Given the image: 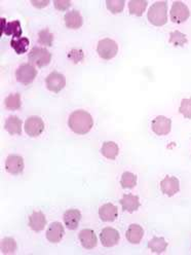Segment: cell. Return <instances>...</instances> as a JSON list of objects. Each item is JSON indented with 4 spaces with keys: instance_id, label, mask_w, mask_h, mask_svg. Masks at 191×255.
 Listing matches in <instances>:
<instances>
[{
    "instance_id": "1",
    "label": "cell",
    "mask_w": 191,
    "mask_h": 255,
    "mask_svg": "<svg viewBox=\"0 0 191 255\" xmlns=\"http://www.w3.org/2000/svg\"><path fill=\"white\" fill-rule=\"evenodd\" d=\"M68 126L70 129L78 135L87 134L94 126L92 115L87 111L79 109L72 112L69 116Z\"/></svg>"
},
{
    "instance_id": "2",
    "label": "cell",
    "mask_w": 191,
    "mask_h": 255,
    "mask_svg": "<svg viewBox=\"0 0 191 255\" xmlns=\"http://www.w3.org/2000/svg\"><path fill=\"white\" fill-rule=\"evenodd\" d=\"M148 20L154 26H163L168 21V2L156 1L148 10Z\"/></svg>"
},
{
    "instance_id": "3",
    "label": "cell",
    "mask_w": 191,
    "mask_h": 255,
    "mask_svg": "<svg viewBox=\"0 0 191 255\" xmlns=\"http://www.w3.org/2000/svg\"><path fill=\"white\" fill-rule=\"evenodd\" d=\"M36 75H37V70L31 63H23L16 70V78L20 84L24 86H28L33 83Z\"/></svg>"
},
{
    "instance_id": "4",
    "label": "cell",
    "mask_w": 191,
    "mask_h": 255,
    "mask_svg": "<svg viewBox=\"0 0 191 255\" xmlns=\"http://www.w3.org/2000/svg\"><path fill=\"white\" fill-rule=\"evenodd\" d=\"M28 59L32 65L41 68L49 65L52 61V54L47 49L34 47L28 55Z\"/></svg>"
},
{
    "instance_id": "5",
    "label": "cell",
    "mask_w": 191,
    "mask_h": 255,
    "mask_svg": "<svg viewBox=\"0 0 191 255\" xmlns=\"http://www.w3.org/2000/svg\"><path fill=\"white\" fill-rule=\"evenodd\" d=\"M97 52L103 60H111L118 53V45L111 38H104L98 42Z\"/></svg>"
},
{
    "instance_id": "6",
    "label": "cell",
    "mask_w": 191,
    "mask_h": 255,
    "mask_svg": "<svg viewBox=\"0 0 191 255\" xmlns=\"http://www.w3.org/2000/svg\"><path fill=\"white\" fill-rule=\"evenodd\" d=\"M170 14H171L172 21L178 24L184 23L185 21H187L190 16L188 6L181 1H175L173 3Z\"/></svg>"
},
{
    "instance_id": "7",
    "label": "cell",
    "mask_w": 191,
    "mask_h": 255,
    "mask_svg": "<svg viewBox=\"0 0 191 255\" xmlns=\"http://www.w3.org/2000/svg\"><path fill=\"white\" fill-rule=\"evenodd\" d=\"M48 89L52 93H59L66 86V78L58 71H52L45 79Z\"/></svg>"
},
{
    "instance_id": "8",
    "label": "cell",
    "mask_w": 191,
    "mask_h": 255,
    "mask_svg": "<svg viewBox=\"0 0 191 255\" xmlns=\"http://www.w3.org/2000/svg\"><path fill=\"white\" fill-rule=\"evenodd\" d=\"M44 130V123L38 116H31L25 122V131L31 137H37Z\"/></svg>"
},
{
    "instance_id": "9",
    "label": "cell",
    "mask_w": 191,
    "mask_h": 255,
    "mask_svg": "<svg viewBox=\"0 0 191 255\" xmlns=\"http://www.w3.org/2000/svg\"><path fill=\"white\" fill-rule=\"evenodd\" d=\"M100 239H101V243L104 247L110 248L115 246L118 242H120L121 236L114 227H104L103 231L100 234Z\"/></svg>"
},
{
    "instance_id": "10",
    "label": "cell",
    "mask_w": 191,
    "mask_h": 255,
    "mask_svg": "<svg viewBox=\"0 0 191 255\" xmlns=\"http://www.w3.org/2000/svg\"><path fill=\"white\" fill-rule=\"evenodd\" d=\"M151 128H152V131L156 135H159V136L168 135L172 129V121L167 116L159 115V116H156L152 121Z\"/></svg>"
},
{
    "instance_id": "11",
    "label": "cell",
    "mask_w": 191,
    "mask_h": 255,
    "mask_svg": "<svg viewBox=\"0 0 191 255\" xmlns=\"http://www.w3.org/2000/svg\"><path fill=\"white\" fill-rule=\"evenodd\" d=\"M5 169L12 175H19L24 170V160L19 154H11L5 161Z\"/></svg>"
},
{
    "instance_id": "12",
    "label": "cell",
    "mask_w": 191,
    "mask_h": 255,
    "mask_svg": "<svg viewBox=\"0 0 191 255\" xmlns=\"http://www.w3.org/2000/svg\"><path fill=\"white\" fill-rule=\"evenodd\" d=\"M160 189L169 197L175 196L180 189L179 179L175 176H166L160 182Z\"/></svg>"
},
{
    "instance_id": "13",
    "label": "cell",
    "mask_w": 191,
    "mask_h": 255,
    "mask_svg": "<svg viewBox=\"0 0 191 255\" xmlns=\"http://www.w3.org/2000/svg\"><path fill=\"white\" fill-rule=\"evenodd\" d=\"M78 239L80 241L81 246L88 250L94 249L98 243V239L95 232L90 229H85L83 231H80L78 235Z\"/></svg>"
},
{
    "instance_id": "14",
    "label": "cell",
    "mask_w": 191,
    "mask_h": 255,
    "mask_svg": "<svg viewBox=\"0 0 191 255\" xmlns=\"http://www.w3.org/2000/svg\"><path fill=\"white\" fill-rule=\"evenodd\" d=\"M64 235H65V230L62 223L54 221L52 222L47 231V239L51 243H59L62 239Z\"/></svg>"
},
{
    "instance_id": "15",
    "label": "cell",
    "mask_w": 191,
    "mask_h": 255,
    "mask_svg": "<svg viewBox=\"0 0 191 255\" xmlns=\"http://www.w3.org/2000/svg\"><path fill=\"white\" fill-rule=\"evenodd\" d=\"M118 216L117 207L111 203L104 204L99 209V217L101 218V220L106 222L114 221Z\"/></svg>"
},
{
    "instance_id": "16",
    "label": "cell",
    "mask_w": 191,
    "mask_h": 255,
    "mask_svg": "<svg viewBox=\"0 0 191 255\" xmlns=\"http://www.w3.org/2000/svg\"><path fill=\"white\" fill-rule=\"evenodd\" d=\"M28 224L35 233H40L47 225V218L41 211H34L29 216Z\"/></svg>"
},
{
    "instance_id": "17",
    "label": "cell",
    "mask_w": 191,
    "mask_h": 255,
    "mask_svg": "<svg viewBox=\"0 0 191 255\" xmlns=\"http://www.w3.org/2000/svg\"><path fill=\"white\" fill-rule=\"evenodd\" d=\"M120 203L122 206V210L126 211V212H130V213L137 211L141 206L140 201H139V197L134 196L132 194L124 195L121 199Z\"/></svg>"
},
{
    "instance_id": "18",
    "label": "cell",
    "mask_w": 191,
    "mask_h": 255,
    "mask_svg": "<svg viewBox=\"0 0 191 255\" xmlns=\"http://www.w3.org/2000/svg\"><path fill=\"white\" fill-rule=\"evenodd\" d=\"M81 219V213L77 209H69L64 213V222L69 230H76Z\"/></svg>"
},
{
    "instance_id": "19",
    "label": "cell",
    "mask_w": 191,
    "mask_h": 255,
    "mask_svg": "<svg viewBox=\"0 0 191 255\" xmlns=\"http://www.w3.org/2000/svg\"><path fill=\"white\" fill-rule=\"evenodd\" d=\"M12 35L14 38L22 37V28L19 21H13L11 23H5V19H1V34Z\"/></svg>"
},
{
    "instance_id": "20",
    "label": "cell",
    "mask_w": 191,
    "mask_h": 255,
    "mask_svg": "<svg viewBox=\"0 0 191 255\" xmlns=\"http://www.w3.org/2000/svg\"><path fill=\"white\" fill-rule=\"evenodd\" d=\"M64 21H65L66 26L70 29H78L84 24L83 16H81L78 11L75 10L69 11L65 15V17H64Z\"/></svg>"
},
{
    "instance_id": "21",
    "label": "cell",
    "mask_w": 191,
    "mask_h": 255,
    "mask_svg": "<svg viewBox=\"0 0 191 255\" xmlns=\"http://www.w3.org/2000/svg\"><path fill=\"white\" fill-rule=\"evenodd\" d=\"M144 231L139 224H131L126 231V239L132 244H139L142 241Z\"/></svg>"
},
{
    "instance_id": "22",
    "label": "cell",
    "mask_w": 191,
    "mask_h": 255,
    "mask_svg": "<svg viewBox=\"0 0 191 255\" xmlns=\"http://www.w3.org/2000/svg\"><path fill=\"white\" fill-rule=\"evenodd\" d=\"M22 120L17 116H10L5 121L4 128L11 135H21L22 133Z\"/></svg>"
},
{
    "instance_id": "23",
    "label": "cell",
    "mask_w": 191,
    "mask_h": 255,
    "mask_svg": "<svg viewBox=\"0 0 191 255\" xmlns=\"http://www.w3.org/2000/svg\"><path fill=\"white\" fill-rule=\"evenodd\" d=\"M101 152L103 154V157H105L106 159L115 160L116 157L118 156V152H120V148H118V145L115 142L107 141L103 143Z\"/></svg>"
},
{
    "instance_id": "24",
    "label": "cell",
    "mask_w": 191,
    "mask_h": 255,
    "mask_svg": "<svg viewBox=\"0 0 191 255\" xmlns=\"http://www.w3.org/2000/svg\"><path fill=\"white\" fill-rule=\"evenodd\" d=\"M147 4L146 0H131L127 6H129V12L131 15L142 16L143 13L146 11Z\"/></svg>"
},
{
    "instance_id": "25",
    "label": "cell",
    "mask_w": 191,
    "mask_h": 255,
    "mask_svg": "<svg viewBox=\"0 0 191 255\" xmlns=\"http://www.w3.org/2000/svg\"><path fill=\"white\" fill-rule=\"evenodd\" d=\"M148 247L152 252L160 254L166 251L168 247V243L162 238V237H154V238L148 243Z\"/></svg>"
},
{
    "instance_id": "26",
    "label": "cell",
    "mask_w": 191,
    "mask_h": 255,
    "mask_svg": "<svg viewBox=\"0 0 191 255\" xmlns=\"http://www.w3.org/2000/svg\"><path fill=\"white\" fill-rule=\"evenodd\" d=\"M29 39L27 37H17L13 38L11 41V47L15 50V52L19 55L25 54L27 49L29 47Z\"/></svg>"
},
{
    "instance_id": "27",
    "label": "cell",
    "mask_w": 191,
    "mask_h": 255,
    "mask_svg": "<svg viewBox=\"0 0 191 255\" xmlns=\"http://www.w3.org/2000/svg\"><path fill=\"white\" fill-rule=\"evenodd\" d=\"M4 105L8 110H17L21 108V95L20 94H11L8 95L4 100Z\"/></svg>"
},
{
    "instance_id": "28",
    "label": "cell",
    "mask_w": 191,
    "mask_h": 255,
    "mask_svg": "<svg viewBox=\"0 0 191 255\" xmlns=\"http://www.w3.org/2000/svg\"><path fill=\"white\" fill-rule=\"evenodd\" d=\"M121 185L123 188H133L137 185V176L131 172H124L122 179H121Z\"/></svg>"
},
{
    "instance_id": "29",
    "label": "cell",
    "mask_w": 191,
    "mask_h": 255,
    "mask_svg": "<svg viewBox=\"0 0 191 255\" xmlns=\"http://www.w3.org/2000/svg\"><path fill=\"white\" fill-rule=\"evenodd\" d=\"M187 37L186 35L181 33L180 31L176 30V31H173L170 34V42L172 44L176 45V47H183L184 44L187 43Z\"/></svg>"
},
{
    "instance_id": "30",
    "label": "cell",
    "mask_w": 191,
    "mask_h": 255,
    "mask_svg": "<svg viewBox=\"0 0 191 255\" xmlns=\"http://www.w3.org/2000/svg\"><path fill=\"white\" fill-rule=\"evenodd\" d=\"M17 243L14 238L6 237L1 241V252L3 254H13L17 250Z\"/></svg>"
},
{
    "instance_id": "31",
    "label": "cell",
    "mask_w": 191,
    "mask_h": 255,
    "mask_svg": "<svg viewBox=\"0 0 191 255\" xmlns=\"http://www.w3.org/2000/svg\"><path fill=\"white\" fill-rule=\"evenodd\" d=\"M38 42L45 45V47H52L53 43L52 33L48 28L40 30L38 33Z\"/></svg>"
},
{
    "instance_id": "32",
    "label": "cell",
    "mask_w": 191,
    "mask_h": 255,
    "mask_svg": "<svg viewBox=\"0 0 191 255\" xmlns=\"http://www.w3.org/2000/svg\"><path fill=\"white\" fill-rule=\"evenodd\" d=\"M124 0H106V6L113 14H120L124 8Z\"/></svg>"
},
{
    "instance_id": "33",
    "label": "cell",
    "mask_w": 191,
    "mask_h": 255,
    "mask_svg": "<svg viewBox=\"0 0 191 255\" xmlns=\"http://www.w3.org/2000/svg\"><path fill=\"white\" fill-rule=\"evenodd\" d=\"M179 112L183 114L186 118H191V98H185L182 100Z\"/></svg>"
},
{
    "instance_id": "34",
    "label": "cell",
    "mask_w": 191,
    "mask_h": 255,
    "mask_svg": "<svg viewBox=\"0 0 191 255\" xmlns=\"http://www.w3.org/2000/svg\"><path fill=\"white\" fill-rule=\"evenodd\" d=\"M53 5L58 11H66L71 6V1L70 0H54Z\"/></svg>"
},
{
    "instance_id": "35",
    "label": "cell",
    "mask_w": 191,
    "mask_h": 255,
    "mask_svg": "<svg viewBox=\"0 0 191 255\" xmlns=\"http://www.w3.org/2000/svg\"><path fill=\"white\" fill-rule=\"evenodd\" d=\"M33 6L37 8H43L50 4V0H31Z\"/></svg>"
}]
</instances>
